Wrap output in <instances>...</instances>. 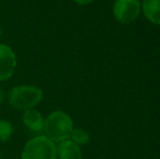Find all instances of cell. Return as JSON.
<instances>
[{"instance_id": "6da1fadb", "label": "cell", "mask_w": 160, "mask_h": 159, "mask_svg": "<svg viewBox=\"0 0 160 159\" xmlns=\"http://www.w3.org/2000/svg\"><path fill=\"white\" fill-rule=\"evenodd\" d=\"M73 129L72 118L64 111L56 110L45 118L42 133L52 142L60 143L69 140Z\"/></svg>"}, {"instance_id": "7a4b0ae2", "label": "cell", "mask_w": 160, "mask_h": 159, "mask_svg": "<svg viewBox=\"0 0 160 159\" xmlns=\"http://www.w3.org/2000/svg\"><path fill=\"white\" fill-rule=\"evenodd\" d=\"M42 91L34 85L14 86L8 94L9 104L21 111L34 109L42 100Z\"/></svg>"}, {"instance_id": "3957f363", "label": "cell", "mask_w": 160, "mask_h": 159, "mask_svg": "<svg viewBox=\"0 0 160 159\" xmlns=\"http://www.w3.org/2000/svg\"><path fill=\"white\" fill-rule=\"evenodd\" d=\"M22 159H58L57 145L45 135L31 138L23 147Z\"/></svg>"}, {"instance_id": "277c9868", "label": "cell", "mask_w": 160, "mask_h": 159, "mask_svg": "<svg viewBox=\"0 0 160 159\" xmlns=\"http://www.w3.org/2000/svg\"><path fill=\"white\" fill-rule=\"evenodd\" d=\"M112 10L117 21L130 24L139 17L142 7L139 0H116Z\"/></svg>"}, {"instance_id": "5b68a950", "label": "cell", "mask_w": 160, "mask_h": 159, "mask_svg": "<svg viewBox=\"0 0 160 159\" xmlns=\"http://www.w3.org/2000/svg\"><path fill=\"white\" fill-rule=\"evenodd\" d=\"M17 56L10 46L0 44V82L12 77L17 68Z\"/></svg>"}, {"instance_id": "8992f818", "label": "cell", "mask_w": 160, "mask_h": 159, "mask_svg": "<svg viewBox=\"0 0 160 159\" xmlns=\"http://www.w3.org/2000/svg\"><path fill=\"white\" fill-rule=\"evenodd\" d=\"M57 157L58 159H83V153L81 146L69 138L57 145Z\"/></svg>"}, {"instance_id": "52a82bcc", "label": "cell", "mask_w": 160, "mask_h": 159, "mask_svg": "<svg viewBox=\"0 0 160 159\" xmlns=\"http://www.w3.org/2000/svg\"><path fill=\"white\" fill-rule=\"evenodd\" d=\"M23 123L31 132L36 134H40L44 131V121L45 118L38 110L30 109V110L24 111L23 113Z\"/></svg>"}, {"instance_id": "ba28073f", "label": "cell", "mask_w": 160, "mask_h": 159, "mask_svg": "<svg viewBox=\"0 0 160 159\" xmlns=\"http://www.w3.org/2000/svg\"><path fill=\"white\" fill-rule=\"evenodd\" d=\"M146 19L155 25H160V0H144L141 3Z\"/></svg>"}, {"instance_id": "9c48e42d", "label": "cell", "mask_w": 160, "mask_h": 159, "mask_svg": "<svg viewBox=\"0 0 160 159\" xmlns=\"http://www.w3.org/2000/svg\"><path fill=\"white\" fill-rule=\"evenodd\" d=\"M70 140L73 141L78 146H83L91 142V136H89L88 132H86L85 130L81 129V127H74L70 135Z\"/></svg>"}, {"instance_id": "30bf717a", "label": "cell", "mask_w": 160, "mask_h": 159, "mask_svg": "<svg viewBox=\"0 0 160 159\" xmlns=\"http://www.w3.org/2000/svg\"><path fill=\"white\" fill-rule=\"evenodd\" d=\"M14 133V127L12 123L7 120L0 119V143H6L11 138Z\"/></svg>"}, {"instance_id": "8fae6325", "label": "cell", "mask_w": 160, "mask_h": 159, "mask_svg": "<svg viewBox=\"0 0 160 159\" xmlns=\"http://www.w3.org/2000/svg\"><path fill=\"white\" fill-rule=\"evenodd\" d=\"M73 1L80 4V6H87V4H91L94 0H73Z\"/></svg>"}, {"instance_id": "7c38bea8", "label": "cell", "mask_w": 160, "mask_h": 159, "mask_svg": "<svg viewBox=\"0 0 160 159\" xmlns=\"http://www.w3.org/2000/svg\"><path fill=\"white\" fill-rule=\"evenodd\" d=\"M4 98H6V94H4L3 89L0 88V105L4 102Z\"/></svg>"}, {"instance_id": "4fadbf2b", "label": "cell", "mask_w": 160, "mask_h": 159, "mask_svg": "<svg viewBox=\"0 0 160 159\" xmlns=\"http://www.w3.org/2000/svg\"><path fill=\"white\" fill-rule=\"evenodd\" d=\"M1 34H2V31H1V26H0V37H1Z\"/></svg>"}]
</instances>
